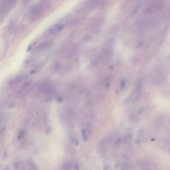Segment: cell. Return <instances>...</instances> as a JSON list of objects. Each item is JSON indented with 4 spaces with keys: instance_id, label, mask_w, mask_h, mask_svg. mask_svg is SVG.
Listing matches in <instances>:
<instances>
[{
    "instance_id": "obj_24",
    "label": "cell",
    "mask_w": 170,
    "mask_h": 170,
    "mask_svg": "<svg viewBox=\"0 0 170 170\" xmlns=\"http://www.w3.org/2000/svg\"><path fill=\"white\" fill-rule=\"evenodd\" d=\"M0 124H1V120H0Z\"/></svg>"
},
{
    "instance_id": "obj_1",
    "label": "cell",
    "mask_w": 170,
    "mask_h": 170,
    "mask_svg": "<svg viewBox=\"0 0 170 170\" xmlns=\"http://www.w3.org/2000/svg\"><path fill=\"white\" fill-rule=\"evenodd\" d=\"M47 4L48 3L46 1H41V2L36 4L35 5H33L28 12L29 19L34 22V21H37L38 19H40V17L43 14L44 11L46 10Z\"/></svg>"
},
{
    "instance_id": "obj_22",
    "label": "cell",
    "mask_w": 170,
    "mask_h": 170,
    "mask_svg": "<svg viewBox=\"0 0 170 170\" xmlns=\"http://www.w3.org/2000/svg\"><path fill=\"white\" fill-rule=\"evenodd\" d=\"M32 87V84L31 82H27L24 86H23V90L28 91L29 90H31V88Z\"/></svg>"
},
{
    "instance_id": "obj_23",
    "label": "cell",
    "mask_w": 170,
    "mask_h": 170,
    "mask_svg": "<svg viewBox=\"0 0 170 170\" xmlns=\"http://www.w3.org/2000/svg\"><path fill=\"white\" fill-rule=\"evenodd\" d=\"M125 82H126L125 80H123V81H121V84H120V89H121V90H123L124 86H125Z\"/></svg>"
},
{
    "instance_id": "obj_16",
    "label": "cell",
    "mask_w": 170,
    "mask_h": 170,
    "mask_svg": "<svg viewBox=\"0 0 170 170\" xmlns=\"http://www.w3.org/2000/svg\"><path fill=\"white\" fill-rule=\"evenodd\" d=\"M26 79H27V76H25V75H19V76L14 77V78H13L10 81L9 85L10 86L17 85V84H19V83H21L23 81H25Z\"/></svg>"
},
{
    "instance_id": "obj_4",
    "label": "cell",
    "mask_w": 170,
    "mask_h": 170,
    "mask_svg": "<svg viewBox=\"0 0 170 170\" xmlns=\"http://www.w3.org/2000/svg\"><path fill=\"white\" fill-rule=\"evenodd\" d=\"M159 24V19L154 17H145L143 19H139L137 22V27L139 29L146 30V29H151L156 27Z\"/></svg>"
},
{
    "instance_id": "obj_5",
    "label": "cell",
    "mask_w": 170,
    "mask_h": 170,
    "mask_svg": "<svg viewBox=\"0 0 170 170\" xmlns=\"http://www.w3.org/2000/svg\"><path fill=\"white\" fill-rule=\"evenodd\" d=\"M163 8V4L159 1L149 2L143 10V14L145 17H151L152 15L159 13Z\"/></svg>"
},
{
    "instance_id": "obj_18",
    "label": "cell",
    "mask_w": 170,
    "mask_h": 170,
    "mask_svg": "<svg viewBox=\"0 0 170 170\" xmlns=\"http://www.w3.org/2000/svg\"><path fill=\"white\" fill-rule=\"evenodd\" d=\"M51 41H46L44 42H42L41 44H39L38 46L36 47V51H43L46 49L48 46H50Z\"/></svg>"
},
{
    "instance_id": "obj_9",
    "label": "cell",
    "mask_w": 170,
    "mask_h": 170,
    "mask_svg": "<svg viewBox=\"0 0 170 170\" xmlns=\"http://www.w3.org/2000/svg\"><path fill=\"white\" fill-rule=\"evenodd\" d=\"M141 94H142L141 86H136L133 90V91L131 92V94L129 96L126 102L128 104H134L135 102H137L139 100V98L141 96Z\"/></svg>"
},
{
    "instance_id": "obj_6",
    "label": "cell",
    "mask_w": 170,
    "mask_h": 170,
    "mask_svg": "<svg viewBox=\"0 0 170 170\" xmlns=\"http://www.w3.org/2000/svg\"><path fill=\"white\" fill-rule=\"evenodd\" d=\"M46 112L43 110H38L35 112L34 117H33V123L34 125L37 127H42L46 122Z\"/></svg>"
},
{
    "instance_id": "obj_21",
    "label": "cell",
    "mask_w": 170,
    "mask_h": 170,
    "mask_svg": "<svg viewBox=\"0 0 170 170\" xmlns=\"http://www.w3.org/2000/svg\"><path fill=\"white\" fill-rule=\"evenodd\" d=\"M74 169V164L71 162H66L63 165L61 166L60 170H73Z\"/></svg>"
},
{
    "instance_id": "obj_8",
    "label": "cell",
    "mask_w": 170,
    "mask_h": 170,
    "mask_svg": "<svg viewBox=\"0 0 170 170\" xmlns=\"http://www.w3.org/2000/svg\"><path fill=\"white\" fill-rule=\"evenodd\" d=\"M76 52V48L72 45H69V46H63L60 50L59 55L61 57L64 59H71L75 56Z\"/></svg>"
},
{
    "instance_id": "obj_17",
    "label": "cell",
    "mask_w": 170,
    "mask_h": 170,
    "mask_svg": "<svg viewBox=\"0 0 170 170\" xmlns=\"http://www.w3.org/2000/svg\"><path fill=\"white\" fill-rule=\"evenodd\" d=\"M68 137H69L70 141L72 143V144H78V137H77L76 134L75 133L74 131H71V132H70L69 134H68Z\"/></svg>"
},
{
    "instance_id": "obj_7",
    "label": "cell",
    "mask_w": 170,
    "mask_h": 170,
    "mask_svg": "<svg viewBox=\"0 0 170 170\" xmlns=\"http://www.w3.org/2000/svg\"><path fill=\"white\" fill-rule=\"evenodd\" d=\"M66 91L70 97H76L83 91V86L78 83H72L67 86Z\"/></svg>"
},
{
    "instance_id": "obj_2",
    "label": "cell",
    "mask_w": 170,
    "mask_h": 170,
    "mask_svg": "<svg viewBox=\"0 0 170 170\" xmlns=\"http://www.w3.org/2000/svg\"><path fill=\"white\" fill-rule=\"evenodd\" d=\"M59 118L63 125L70 127L73 125L74 122L76 120V115L72 110H71L69 108H64L60 110Z\"/></svg>"
},
{
    "instance_id": "obj_10",
    "label": "cell",
    "mask_w": 170,
    "mask_h": 170,
    "mask_svg": "<svg viewBox=\"0 0 170 170\" xmlns=\"http://www.w3.org/2000/svg\"><path fill=\"white\" fill-rule=\"evenodd\" d=\"M151 82L154 84V85H160L165 80V76L164 72L160 71V70H157L155 71H154L151 76Z\"/></svg>"
},
{
    "instance_id": "obj_20",
    "label": "cell",
    "mask_w": 170,
    "mask_h": 170,
    "mask_svg": "<svg viewBox=\"0 0 170 170\" xmlns=\"http://www.w3.org/2000/svg\"><path fill=\"white\" fill-rule=\"evenodd\" d=\"M25 168H26V170H38L37 165L32 161H28Z\"/></svg>"
},
{
    "instance_id": "obj_12",
    "label": "cell",
    "mask_w": 170,
    "mask_h": 170,
    "mask_svg": "<svg viewBox=\"0 0 170 170\" xmlns=\"http://www.w3.org/2000/svg\"><path fill=\"white\" fill-rule=\"evenodd\" d=\"M16 4L15 1H4L0 5V15H5Z\"/></svg>"
},
{
    "instance_id": "obj_3",
    "label": "cell",
    "mask_w": 170,
    "mask_h": 170,
    "mask_svg": "<svg viewBox=\"0 0 170 170\" xmlns=\"http://www.w3.org/2000/svg\"><path fill=\"white\" fill-rule=\"evenodd\" d=\"M112 54H113V41H106L102 47L101 56H100V60L101 63H104V64L108 63L112 56Z\"/></svg>"
},
{
    "instance_id": "obj_13",
    "label": "cell",
    "mask_w": 170,
    "mask_h": 170,
    "mask_svg": "<svg viewBox=\"0 0 170 170\" xmlns=\"http://www.w3.org/2000/svg\"><path fill=\"white\" fill-rule=\"evenodd\" d=\"M108 149H109V141L107 140V139H103L98 145V152L100 155L101 156L106 155L108 152Z\"/></svg>"
},
{
    "instance_id": "obj_15",
    "label": "cell",
    "mask_w": 170,
    "mask_h": 170,
    "mask_svg": "<svg viewBox=\"0 0 170 170\" xmlns=\"http://www.w3.org/2000/svg\"><path fill=\"white\" fill-rule=\"evenodd\" d=\"M92 132H93V127L91 124H86V126L82 129V137L85 141H87L91 136Z\"/></svg>"
},
{
    "instance_id": "obj_19",
    "label": "cell",
    "mask_w": 170,
    "mask_h": 170,
    "mask_svg": "<svg viewBox=\"0 0 170 170\" xmlns=\"http://www.w3.org/2000/svg\"><path fill=\"white\" fill-rule=\"evenodd\" d=\"M112 81V80L110 77H106L105 79H103L101 81V88H108L110 86V83Z\"/></svg>"
},
{
    "instance_id": "obj_14",
    "label": "cell",
    "mask_w": 170,
    "mask_h": 170,
    "mask_svg": "<svg viewBox=\"0 0 170 170\" xmlns=\"http://www.w3.org/2000/svg\"><path fill=\"white\" fill-rule=\"evenodd\" d=\"M149 134L145 129H140L137 134V143L138 144H144L149 140Z\"/></svg>"
},
{
    "instance_id": "obj_11",
    "label": "cell",
    "mask_w": 170,
    "mask_h": 170,
    "mask_svg": "<svg viewBox=\"0 0 170 170\" xmlns=\"http://www.w3.org/2000/svg\"><path fill=\"white\" fill-rule=\"evenodd\" d=\"M64 24H61V23H57V24H55L53 26H51L50 28H48L45 32V36L46 37H52L56 36V34H58L59 32L64 28Z\"/></svg>"
}]
</instances>
